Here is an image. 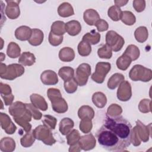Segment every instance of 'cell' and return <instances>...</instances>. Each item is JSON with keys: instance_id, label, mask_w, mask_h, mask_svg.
I'll return each instance as SVG.
<instances>
[{"instance_id": "1", "label": "cell", "mask_w": 152, "mask_h": 152, "mask_svg": "<svg viewBox=\"0 0 152 152\" xmlns=\"http://www.w3.org/2000/svg\"><path fill=\"white\" fill-rule=\"evenodd\" d=\"M96 136L99 144L106 150L122 151L128 147L124 141L104 125L98 130Z\"/></svg>"}, {"instance_id": "2", "label": "cell", "mask_w": 152, "mask_h": 152, "mask_svg": "<svg viewBox=\"0 0 152 152\" xmlns=\"http://www.w3.org/2000/svg\"><path fill=\"white\" fill-rule=\"evenodd\" d=\"M106 127L112 131L121 140L128 146L131 144V133L132 125L123 116L110 118L107 116L104 124Z\"/></svg>"}, {"instance_id": "3", "label": "cell", "mask_w": 152, "mask_h": 152, "mask_svg": "<svg viewBox=\"0 0 152 152\" xmlns=\"http://www.w3.org/2000/svg\"><path fill=\"white\" fill-rule=\"evenodd\" d=\"M47 96L50 100L52 109L58 113H64L68 110V104L62 97L59 89L50 88L47 91Z\"/></svg>"}, {"instance_id": "4", "label": "cell", "mask_w": 152, "mask_h": 152, "mask_svg": "<svg viewBox=\"0 0 152 152\" xmlns=\"http://www.w3.org/2000/svg\"><path fill=\"white\" fill-rule=\"evenodd\" d=\"M24 73V68L18 64H12L7 66L1 62L0 65V77L2 79L14 80Z\"/></svg>"}, {"instance_id": "5", "label": "cell", "mask_w": 152, "mask_h": 152, "mask_svg": "<svg viewBox=\"0 0 152 152\" xmlns=\"http://www.w3.org/2000/svg\"><path fill=\"white\" fill-rule=\"evenodd\" d=\"M129 77L134 81L148 82L152 78V71L141 65H135L129 72Z\"/></svg>"}, {"instance_id": "6", "label": "cell", "mask_w": 152, "mask_h": 152, "mask_svg": "<svg viewBox=\"0 0 152 152\" xmlns=\"http://www.w3.org/2000/svg\"><path fill=\"white\" fill-rule=\"evenodd\" d=\"M50 130L44 125H40L33 130V134L36 139L42 141L46 145H52L56 142V140Z\"/></svg>"}, {"instance_id": "7", "label": "cell", "mask_w": 152, "mask_h": 152, "mask_svg": "<svg viewBox=\"0 0 152 152\" xmlns=\"http://www.w3.org/2000/svg\"><path fill=\"white\" fill-rule=\"evenodd\" d=\"M106 43L113 51L121 50L125 44L124 38L113 30L108 31L106 34Z\"/></svg>"}, {"instance_id": "8", "label": "cell", "mask_w": 152, "mask_h": 152, "mask_svg": "<svg viewBox=\"0 0 152 152\" xmlns=\"http://www.w3.org/2000/svg\"><path fill=\"white\" fill-rule=\"evenodd\" d=\"M111 69V64L109 62H99L96 65L94 72L91 78L96 83L102 84L104 82L106 75Z\"/></svg>"}, {"instance_id": "9", "label": "cell", "mask_w": 152, "mask_h": 152, "mask_svg": "<svg viewBox=\"0 0 152 152\" xmlns=\"http://www.w3.org/2000/svg\"><path fill=\"white\" fill-rule=\"evenodd\" d=\"M91 74V66L87 63L81 64L77 68L75 76L74 77L78 85L85 86Z\"/></svg>"}, {"instance_id": "10", "label": "cell", "mask_w": 152, "mask_h": 152, "mask_svg": "<svg viewBox=\"0 0 152 152\" xmlns=\"http://www.w3.org/2000/svg\"><path fill=\"white\" fill-rule=\"evenodd\" d=\"M132 96L131 84L128 81H122L119 86L117 91V98L122 102L129 100Z\"/></svg>"}, {"instance_id": "11", "label": "cell", "mask_w": 152, "mask_h": 152, "mask_svg": "<svg viewBox=\"0 0 152 152\" xmlns=\"http://www.w3.org/2000/svg\"><path fill=\"white\" fill-rule=\"evenodd\" d=\"M7 4L5 8V14L11 20L17 18L20 15L19 4L20 1H6Z\"/></svg>"}, {"instance_id": "12", "label": "cell", "mask_w": 152, "mask_h": 152, "mask_svg": "<svg viewBox=\"0 0 152 152\" xmlns=\"http://www.w3.org/2000/svg\"><path fill=\"white\" fill-rule=\"evenodd\" d=\"M135 123V127L141 141L144 142L148 141L149 138L151 136V124L150 123L148 125L146 126L140 120H137Z\"/></svg>"}, {"instance_id": "13", "label": "cell", "mask_w": 152, "mask_h": 152, "mask_svg": "<svg viewBox=\"0 0 152 152\" xmlns=\"http://www.w3.org/2000/svg\"><path fill=\"white\" fill-rule=\"evenodd\" d=\"M0 121L1 128L7 134H13L15 132L17 127L7 114L1 112L0 113Z\"/></svg>"}, {"instance_id": "14", "label": "cell", "mask_w": 152, "mask_h": 152, "mask_svg": "<svg viewBox=\"0 0 152 152\" xmlns=\"http://www.w3.org/2000/svg\"><path fill=\"white\" fill-rule=\"evenodd\" d=\"M81 150L84 151H88L93 149L96 145V140L92 134H88L87 135L80 137L78 141Z\"/></svg>"}, {"instance_id": "15", "label": "cell", "mask_w": 152, "mask_h": 152, "mask_svg": "<svg viewBox=\"0 0 152 152\" xmlns=\"http://www.w3.org/2000/svg\"><path fill=\"white\" fill-rule=\"evenodd\" d=\"M42 83L47 86L55 85L58 83L57 74L52 70H45L40 75Z\"/></svg>"}, {"instance_id": "16", "label": "cell", "mask_w": 152, "mask_h": 152, "mask_svg": "<svg viewBox=\"0 0 152 152\" xmlns=\"http://www.w3.org/2000/svg\"><path fill=\"white\" fill-rule=\"evenodd\" d=\"M8 112L13 118L22 116L27 111L26 104L21 102L17 101L10 105Z\"/></svg>"}, {"instance_id": "17", "label": "cell", "mask_w": 152, "mask_h": 152, "mask_svg": "<svg viewBox=\"0 0 152 152\" xmlns=\"http://www.w3.org/2000/svg\"><path fill=\"white\" fill-rule=\"evenodd\" d=\"M31 114L27 109L26 112L21 117L13 118L14 121L20 126H21L26 132L31 131V125L29 123L31 121Z\"/></svg>"}, {"instance_id": "18", "label": "cell", "mask_w": 152, "mask_h": 152, "mask_svg": "<svg viewBox=\"0 0 152 152\" xmlns=\"http://www.w3.org/2000/svg\"><path fill=\"white\" fill-rule=\"evenodd\" d=\"M84 22L89 26H94L96 23L100 19L97 11L93 9H87L83 14Z\"/></svg>"}, {"instance_id": "19", "label": "cell", "mask_w": 152, "mask_h": 152, "mask_svg": "<svg viewBox=\"0 0 152 152\" xmlns=\"http://www.w3.org/2000/svg\"><path fill=\"white\" fill-rule=\"evenodd\" d=\"M32 33V29L27 26L18 27L15 31V37L17 40L21 41L28 40Z\"/></svg>"}, {"instance_id": "20", "label": "cell", "mask_w": 152, "mask_h": 152, "mask_svg": "<svg viewBox=\"0 0 152 152\" xmlns=\"http://www.w3.org/2000/svg\"><path fill=\"white\" fill-rule=\"evenodd\" d=\"M30 99L31 103L38 109L42 111H46L48 106L45 98L40 94L33 93L30 95Z\"/></svg>"}, {"instance_id": "21", "label": "cell", "mask_w": 152, "mask_h": 152, "mask_svg": "<svg viewBox=\"0 0 152 152\" xmlns=\"http://www.w3.org/2000/svg\"><path fill=\"white\" fill-rule=\"evenodd\" d=\"M44 39L43 32L39 28H33L31 35L28 40V43L34 46H37L42 44Z\"/></svg>"}, {"instance_id": "22", "label": "cell", "mask_w": 152, "mask_h": 152, "mask_svg": "<svg viewBox=\"0 0 152 152\" xmlns=\"http://www.w3.org/2000/svg\"><path fill=\"white\" fill-rule=\"evenodd\" d=\"M66 32L71 36L78 35L81 31V26L77 20H71L65 23Z\"/></svg>"}, {"instance_id": "23", "label": "cell", "mask_w": 152, "mask_h": 152, "mask_svg": "<svg viewBox=\"0 0 152 152\" xmlns=\"http://www.w3.org/2000/svg\"><path fill=\"white\" fill-rule=\"evenodd\" d=\"M74 122L69 118H63L59 122V130L61 134L66 135L74 128Z\"/></svg>"}, {"instance_id": "24", "label": "cell", "mask_w": 152, "mask_h": 152, "mask_svg": "<svg viewBox=\"0 0 152 152\" xmlns=\"http://www.w3.org/2000/svg\"><path fill=\"white\" fill-rule=\"evenodd\" d=\"M59 58L62 62H71L75 58V52L69 47H64L59 52Z\"/></svg>"}, {"instance_id": "25", "label": "cell", "mask_w": 152, "mask_h": 152, "mask_svg": "<svg viewBox=\"0 0 152 152\" xmlns=\"http://www.w3.org/2000/svg\"><path fill=\"white\" fill-rule=\"evenodd\" d=\"M15 148V142L11 137H4L0 141V150L3 152H12Z\"/></svg>"}, {"instance_id": "26", "label": "cell", "mask_w": 152, "mask_h": 152, "mask_svg": "<svg viewBox=\"0 0 152 152\" xmlns=\"http://www.w3.org/2000/svg\"><path fill=\"white\" fill-rule=\"evenodd\" d=\"M58 13L62 17H68L74 15L72 6L68 2H65L59 5L58 8Z\"/></svg>"}, {"instance_id": "27", "label": "cell", "mask_w": 152, "mask_h": 152, "mask_svg": "<svg viewBox=\"0 0 152 152\" xmlns=\"http://www.w3.org/2000/svg\"><path fill=\"white\" fill-rule=\"evenodd\" d=\"M36 62L34 55L30 52H24L18 59V62L24 66H31Z\"/></svg>"}, {"instance_id": "28", "label": "cell", "mask_w": 152, "mask_h": 152, "mask_svg": "<svg viewBox=\"0 0 152 152\" xmlns=\"http://www.w3.org/2000/svg\"><path fill=\"white\" fill-rule=\"evenodd\" d=\"M78 116L81 119H92L94 116V111L90 106L83 105L79 108L78 111Z\"/></svg>"}, {"instance_id": "29", "label": "cell", "mask_w": 152, "mask_h": 152, "mask_svg": "<svg viewBox=\"0 0 152 152\" xmlns=\"http://www.w3.org/2000/svg\"><path fill=\"white\" fill-rule=\"evenodd\" d=\"M125 80V77L120 73H115L113 74L107 81V87L110 90L115 89L122 81Z\"/></svg>"}, {"instance_id": "30", "label": "cell", "mask_w": 152, "mask_h": 152, "mask_svg": "<svg viewBox=\"0 0 152 152\" xmlns=\"http://www.w3.org/2000/svg\"><path fill=\"white\" fill-rule=\"evenodd\" d=\"M92 102L98 108H103L107 103V98L104 93L98 91L93 94Z\"/></svg>"}, {"instance_id": "31", "label": "cell", "mask_w": 152, "mask_h": 152, "mask_svg": "<svg viewBox=\"0 0 152 152\" xmlns=\"http://www.w3.org/2000/svg\"><path fill=\"white\" fill-rule=\"evenodd\" d=\"M100 34L98 32H96L94 30H91L90 32H88L85 34L83 37L82 40H84L90 45H96L100 40Z\"/></svg>"}, {"instance_id": "32", "label": "cell", "mask_w": 152, "mask_h": 152, "mask_svg": "<svg viewBox=\"0 0 152 152\" xmlns=\"http://www.w3.org/2000/svg\"><path fill=\"white\" fill-rule=\"evenodd\" d=\"M21 49L19 45L14 42H11L8 45L7 49V55L12 59L20 56Z\"/></svg>"}, {"instance_id": "33", "label": "cell", "mask_w": 152, "mask_h": 152, "mask_svg": "<svg viewBox=\"0 0 152 152\" xmlns=\"http://www.w3.org/2000/svg\"><path fill=\"white\" fill-rule=\"evenodd\" d=\"M134 36L138 42H145L148 37V31L147 27L144 26L138 27L134 31Z\"/></svg>"}, {"instance_id": "34", "label": "cell", "mask_w": 152, "mask_h": 152, "mask_svg": "<svg viewBox=\"0 0 152 152\" xmlns=\"http://www.w3.org/2000/svg\"><path fill=\"white\" fill-rule=\"evenodd\" d=\"M59 76L65 81H67L74 77V70L70 66H63L59 69Z\"/></svg>"}, {"instance_id": "35", "label": "cell", "mask_w": 152, "mask_h": 152, "mask_svg": "<svg viewBox=\"0 0 152 152\" xmlns=\"http://www.w3.org/2000/svg\"><path fill=\"white\" fill-rule=\"evenodd\" d=\"M50 31L58 36H63L65 32V23L62 21H56L50 27Z\"/></svg>"}, {"instance_id": "36", "label": "cell", "mask_w": 152, "mask_h": 152, "mask_svg": "<svg viewBox=\"0 0 152 152\" xmlns=\"http://www.w3.org/2000/svg\"><path fill=\"white\" fill-rule=\"evenodd\" d=\"M132 60L126 55L122 54L119 57L116 62L117 68L122 71H125L128 69L129 66L131 65Z\"/></svg>"}, {"instance_id": "37", "label": "cell", "mask_w": 152, "mask_h": 152, "mask_svg": "<svg viewBox=\"0 0 152 152\" xmlns=\"http://www.w3.org/2000/svg\"><path fill=\"white\" fill-rule=\"evenodd\" d=\"M124 54L128 56L132 61L137 60L140 55L139 48L134 45H129L127 46Z\"/></svg>"}, {"instance_id": "38", "label": "cell", "mask_w": 152, "mask_h": 152, "mask_svg": "<svg viewBox=\"0 0 152 152\" xmlns=\"http://www.w3.org/2000/svg\"><path fill=\"white\" fill-rule=\"evenodd\" d=\"M122 11L121 8L116 5L111 6L107 11L109 17L114 21H118L121 20L122 17Z\"/></svg>"}, {"instance_id": "39", "label": "cell", "mask_w": 152, "mask_h": 152, "mask_svg": "<svg viewBox=\"0 0 152 152\" xmlns=\"http://www.w3.org/2000/svg\"><path fill=\"white\" fill-rule=\"evenodd\" d=\"M78 52L81 56H87L91 52V46L88 42L81 40L78 45Z\"/></svg>"}, {"instance_id": "40", "label": "cell", "mask_w": 152, "mask_h": 152, "mask_svg": "<svg viewBox=\"0 0 152 152\" xmlns=\"http://www.w3.org/2000/svg\"><path fill=\"white\" fill-rule=\"evenodd\" d=\"M121 20L124 24L127 26H132L136 22L135 16L132 12L129 11H122Z\"/></svg>"}, {"instance_id": "41", "label": "cell", "mask_w": 152, "mask_h": 152, "mask_svg": "<svg viewBox=\"0 0 152 152\" xmlns=\"http://www.w3.org/2000/svg\"><path fill=\"white\" fill-rule=\"evenodd\" d=\"M35 138L32 131H29L26 132V134L20 139L21 145L24 147H31L35 141Z\"/></svg>"}, {"instance_id": "42", "label": "cell", "mask_w": 152, "mask_h": 152, "mask_svg": "<svg viewBox=\"0 0 152 152\" xmlns=\"http://www.w3.org/2000/svg\"><path fill=\"white\" fill-rule=\"evenodd\" d=\"M97 55L102 59H110L112 56V50L106 44L103 45L97 50Z\"/></svg>"}, {"instance_id": "43", "label": "cell", "mask_w": 152, "mask_h": 152, "mask_svg": "<svg viewBox=\"0 0 152 152\" xmlns=\"http://www.w3.org/2000/svg\"><path fill=\"white\" fill-rule=\"evenodd\" d=\"M122 112V107L116 104L113 103L110 104L107 110V116L110 118H115L119 116Z\"/></svg>"}, {"instance_id": "44", "label": "cell", "mask_w": 152, "mask_h": 152, "mask_svg": "<svg viewBox=\"0 0 152 152\" xmlns=\"http://www.w3.org/2000/svg\"><path fill=\"white\" fill-rule=\"evenodd\" d=\"M66 138L67 141V144L69 145L76 144L79 141V140L80 138V132L77 129H72L66 135Z\"/></svg>"}, {"instance_id": "45", "label": "cell", "mask_w": 152, "mask_h": 152, "mask_svg": "<svg viewBox=\"0 0 152 152\" xmlns=\"http://www.w3.org/2000/svg\"><path fill=\"white\" fill-rule=\"evenodd\" d=\"M42 123L50 129H55L57 123V119L53 116L45 115L42 119Z\"/></svg>"}, {"instance_id": "46", "label": "cell", "mask_w": 152, "mask_h": 152, "mask_svg": "<svg viewBox=\"0 0 152 152\" xmlns=\"http://www.w3.org/2000/svg\"><path fill=\"white\" fill-rule=\"evenodd\" d=\"M80 129L83 133L88 134L89 133L93 128V123L91 119H83L80 122Z\"/></svg>"}, {"instance_id": "47", "label": "cell", "mask_w": 152, "mask_h": 152, "mask_svg": "<svg viewBox=\"0 0 152 152\" xmlns=\"http://www.w3.org/2000/svg\"><path fill=\"white\" fill-rule=\"evenodd\" d=\"M78 84L74 78L64 82V88L65 91L68 93L71 94L75 93L77 90Z\"/></svg>"}, {"instance_id": "48", "label": "cell", "mask_w": 152, "mask_h": 152, "mask_svg": "<svg viewBox=\"0 0 152 152\" xmlns=\"http://www.w3.org/2000/svg\"><path fill=\"white\" fill-rule=\"evenodd\" d=\"M151 100L147 99H142L138 104L139 110L143 113L151 112Z\"/></svg>"}, {"instance_id": "49", "label": "cell", "mask_w": 152, "mask_h": 152, "mask_svg": "<svg viewBox=\"0 0 152 152\" xmlns=\"http://www.w3.org/2000/svg\"><path fill=\"white\" fill-rule=\"evenodd\" d=\"M26 108L30 111L32 117L35 120H39L42 117V113L32 103H25Z\"/></svg>"}, {"instance_id": "50", "label": "cell", "mask_w": 152, "mask_h": 152, "mask_svg": "<svg viewBox=\"0 0 152 152\" xmlns=\"http://www.w3.org/2000/svg\"><path fill=\"white\" fill-rule=\"evenodd\" d=\"M63 36H58L50 31L49 34V43L53 46H57L61 45L63 41Z\"/></svg>"}, {"instance_id": "51", "label": "cell", "mask_w": 152, "mask_h": 152, "mask_svg": "<svg viewBox=\"0 0 152 152\" xmlns=\"http://www.w3.org/2000/svg\"><path fill=\"white\" fill-rule=\"evenodd\" d=\"M131 143H132L134 146H139L141 143V141L138 136L135 126L131 129Z\"/></svg>"}, {"instance_id": "52", "label": "cell", "mask_w": 152, "mask_h": 152, "mask_svg": "<svg viewBox=\"0 0 152 152\" xmlns=\"http://www.w3.org/2000/svg\"><path fill=\"white\" fill-rule=\"evenodd\" d=\"M132 4L134 8L138 12L143 11L145 8V1L144 0H134Z\"/></svg>"}, {"instance_id": "53", "label": "cell", "mask_w": 152, "mask_h": 152, "mask_svg": "<svg viewBox=\"0 0 152 152\" xmlns=\"http://www.w3.org/2000/svg\"><path fill=\"white\" fill-rule=\"evenodd\" d=\"M99 31L102 32L106 31L109 28V24L106 21L103 19L99 20L94 25Z\"/></svg>"}, {"instance_id": "54", "label": "cell", "mask_w": 152, "mask_h": 152, "mask_svg": "<svg viewBox=\"0 0 152 152\" xmlns=\"http://www.w3.org/2000/svg\"><path fill=\"white\" fill-rule=\"evenodd\" d=\"M0 93L1 96H7L12 94V90L11 87L2 83H0Z\"/></svg>"}, {"instance_id": "55", "label": "cell", "mask_w": 152, "mask_h": 152, "mask_svg": "<svg viewBox=\"0 0 152 152\" xmlns=\"http://www.w3.org/2000/svg\"><path fill=\"white\" fill-rule=\"evenodd\" d=\"M1 97L3 99L4 101V103L6 106L11 105L12 104V102L14 99V96L12 94L7 96H1Z\"/></svg>"}, {"instance_id": "56", "label": "cell", "mask_w": 152, "mask_h": 152, "mask_svg": "<svg viewBox=\"0 0 152 152\" xmlns=\"http://www.w3.org/2000/svg\"><path fill=\"white\" fill-rule=\"evenodd\" d=\"M81 150V148L78 142L76 144L70 145V147L69 148V151H80Z\"/></svg>"}, {"instance_id": "57", "label": "cell", "mask_w": 152, "mask_h": 152, "mask_svg": "<svg viewBox=\"0 0 152 152\" xmlns=\"http://www.w3.org/2000/svg\"><path fill=\"white\" fill-rule=\"evenodd\" d=\"M115 5L118 7H121L124 5H125L128 2V1H124V0H118V1H114Z\"/></svg>"}, {"instance_id": "58", "label": "cell", "mask_w": 152, "mask_h": 152, "mask_svg": "<svg viewBox=\"0 0 152 152\" xmlns=\"http://www.w3.org/2000/svg\"><path fill=\"white\" fill-rule=\"evenodd\" d=\"M1 62H2V58H5V55L4 56H2V53H1Z\"/></svg>"}]
</instances>
